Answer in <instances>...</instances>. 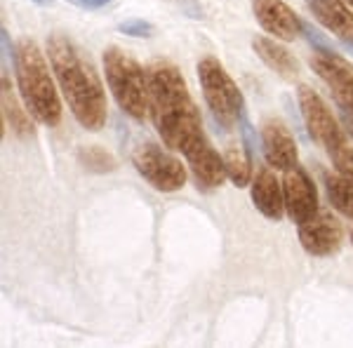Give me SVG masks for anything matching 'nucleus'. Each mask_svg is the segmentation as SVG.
<instances>
[{
	"label": "nucleus",
	"instance_id": "8",
	"mask_svg": "<svg viewBox=\"0 0 353 348\" xmlns=\"http://www.w3.org/2000/svg\"><path fill=\"white\" fill-rule=\"evenodd\" d=\"M299 243L311 256H332L344 243V228L332 212L318 209L309 221L299 224Z\"/></svg>",
	"mask_w": 353,
	"mask_h": 348
},
{
	"label": "nucleus",
	"instance_id": "2",
	"mask_svg": "<svg viewBox=\"0 0 353 348\" xmlns=\"http://www.w3.org/2000/svg\"><path fill=\"white\" fill-rule=\"evenodd\" d=\"M48 59L78 125L90 132H99L106 125V94L92 61L61 33L48 38Z\"/></svg>",
	"mask_w": 353,
	"mask_h": 348
},
{
	"label": "nucleus",
	"instance_id": "17",
	"mask_svg": "<svg viewBox=\"0 0 353 348\" xmlns=\"http://www.w3.org/2000/svg\"><path fill=\"white\" fill-rule=\"evenodd\" d=\"M3 118L14 134L26 136L33 132V123H31V118H28L26 106H21L19 101H17L12 88L8 85V76H3Z\"/></svg>",
	"mask_w": 353,
	"mask_h": 348
},
{
	"label": "nucleus",
	"instance_id": "16",
	"mask_svg": "<svg viewBox=\"0 0 353 348\" xmlns=\"http://www.w3.org/2000/svg\"><path fill=\"white\" fill-rule=\"evenodd\" d=\"M323 181L330 205L346 219H353V170H337L334 174L323 176Z\"/></svg>",
	"mask_w": 353,
	"mask_h": 348
},
{
	"label": "nucleus",
	"instance_id": "1",
	"mask_svg": "<svg viewBox=\"0 0 353 348\" xmlns=\"http://www.w3.org/2000/svg\"><path fill=\"white\" fill-rule=\"evenodd\" d=\"M149 73V116L163 144L193 165L214 148L203 127V118L189 92L184 76L170 61H151Z\"/></svg>",
	"mask_w": 353,
	"mask_h": 348
},
{
	"label": "nucleus",
	"instance_id": "9",
	"mask_svg": "<svg viewBox=\"0 0 353 348\" xmlns=\"http://www.w3.org/2000/svg\"><path fill=\"white\" fill-rule=\"evenodd\" d=\"M313 71L327 85L334 101L344 113L353 116V68L337 52H316L311 57Z\"/></svg>",
	"mask_w": 353,
	"mask_h": 348
},
{
	"label": "nucleus",
	"instance_id": "24",
	"mask_svg": "<svg viewBox=\"0 0 353 348\" xmlns=\"http://www.w3.org/2000/svg\"><path fill=\"white\" fill-rule=\"evenodd\" d=\"M0 36H3V38H0V41H3V59L8 61L10 57H12V59H14L12 48H10V33H8V28H3V31H0Z\"/></svg>",
	"mask_w": 353,
	"mask_h": 348
},
{
	"label": "nucleus",
	"instance_id": "28",
	"mask_svg": "<svg viewBox=\"0 0 353 348\" xmlns=\"http://www.w3.org/2000/svg\"><path fill=\"white\" fill-rule=\"evenodd\" d=\"M351 245H353V231H351Z\"/></svg>",
	"mask_w": 353,
	"mask_h": 348
},
{
	"label": "nucleus",
	"instance_id": "5",
	"mask_svg": "<svg viewBox=\"0 0 353 348\" xmlns=\"http://www.w3.org/2000/svg\"><path fill=\"white\" fill-rule=\"evenodd\" d=\"M297 99L304 125L311 132V139L325 148V153L332 158L337 170H353V146L349 141V132L330 113L323 96L309 85H299Z\"/></svg>",
	"mask_w": 353,
	"mask_h": 348
},
{
	"label": "nucleus",
	"instance_id": "13",
	"mask_svg": "<svg viewBox=\"0 0 353 348\" xmlns=\"http://www.w3.org/2000/svg\"><path fill=\"white\" fill-rule=\"evenodd\" d=\"M316 19L353 52V12L346 0H306Z\"/></svg>",
	"mask_w": 353,
	"mask_h": 348
},
{
	"label": "nucleus",
	"instance_id": "27",
	"mask_svg": "<svg viewBox=\"0 0 353 348\" xmlns=\"http://www.w3.org/2000/svg\"><path fill=\"white\" fill-rule=\"evenodd\" d=\"M346 3H349V5H351V8H353V0H346Z\"/></svg>",
	"mask_w": 353,
	"mask_h": 348
},
{
	"label": "nucleus",
	"instance_id": "4",
	"mask_svg": "<svg viewBox=\"0 0 353 348\" xmlns=\"http://www.w3.org/2000/svg\"><path fill=\"white\" fill-rule=\"evenodd\" d=\"M104 76L118 108L132 121L149 116V73L139 61L121 48L104 52Z\"/></svg>",
	"mask_w": 353,
	"mask_h": 348
},
{
	"label": "nucleus",
	"instance_id": "14",
	"mask_svg": "<svg viewBox=\"0 0 353 348\" xmlns=\"http://www.w3.org/2000/svg\"><path fill=\"white\" fill-rule=\"evenodd\" d=\"M250 196H252L254 207L259 209L266 219L281 221L285 214V196H283V186L276 179V174L269 167H259L254 174V181L250 186Z\"/></svg>",
	"mask_w": 353,
	"mask_h": 348
},
{
	"label": "nucleus",
	"instance_id": "20",
	"mask_svg": "<svg viewBox=\"0 0 353 348\" xmlns=\"http://www.w3.org/2000/svg\"><path fill=\"white\" fill-rule=\"evenodd\" d=\"M118 31L130 38H151L156 28L146 19H128V21H123V24H118Z\"/></svg>",
	"mask_w": 353,
	"mask_h": 348
},
{
	"label": "nucleus",
	"instance_id": "22",
	"mask_svg": "<svg viewBox=\"0 0 353 348\" xmlns=\"http://www.w3.org/2000/svg\"><path fill=\"white\" fill-rule=\"evenodd\" d=\"M238 125H241V134H243V141H245V151H248V156L254 161V153H257V134H254L252 123L248 121V113H243L241 121H238Z\"/></svg>",
	"mask_w": 353,
	"mask_h": 348
},
{
	"label": "nucleus",
	"instance_id": "25",
	"mask_svg": "<svg viewBox=\"0 0 353 348\" xmlns=\"http://www.w3.org/2000/svg\"><path fill=\"white\" fill-rule=\"evenodd\" d=\"M344 127H346V132H349V136L353 139V118H349V113H344Z\"/></svg>",
	"mask_w": 353,
	"mask_h": 348
},
{
	"label": "nucleus",
	"instance_id": "11",
	"mask_svg": "<svg viewBox=\"0 0 353 348\" xmlns=\"http://www.w3.org/2000/svg\"><path fill=\"white\" fill-rule=\"evenodd\" d=\"M252 12L259 26L278 41H294L301 36V19L283 0H252Z\"/></svg>",
	"mask_w": 353,
	"mask_h": 348
},
{
	"label": "nucleus",
	"instance_id": "23",
	"mask_svg": "<svg viewBox=\"0 0 353 348\" xmlns=\"http://www.w3.org/2000/svg\"><path fill=\"white\" fill-rule=\"evenodd\" d=\"M73 3L85 10H99V8H104V5H109L111 0H73Z\"/></svg>",
	"mask_w": 353,
	"mask_h": 348
},
{
	"label": "nucleus",
	"instance_id": "18",
	"mask_svg": "<svg viewBox=\"0 0 353 348\" xmlns=\"http://www.w3.org/2000/svg\"><path fill=\"white\" fill-rule=\"evenodd\" d=\"M224 165H226V176L231 179V184L236 188H245L250 186V179H252V158L248 156V151H241V148H229L224 153Z\"/></svg>",
	"mask_w": 353,
	"mask_h": 348
},
{
	"label": "nucleus",
	"instance_id": "10",
	"mask_svg": "<svg viewBox=\"0 0 353 348\" xmlns=\"http://www.w3.org/2000/svg\"><path fill=\"white\" fill-rule=\"evenodd\" d=\"M283 196H285V212L294 224H304L318 212V191L313 186L309 172L299 165L285 170L283 176Z\"/></svg>",
	"mask_w": 353,
	"mask_h": 348
},
{
	"label": "nucleus",
	"instance_id": "6",
	"mask_svg": "<svg viewBox=\"0 0 353 348\" xmlns=\"http://www.w3.org/2000/svg\"><path fill=\"white\" fill-rule=\"evenodd\" d=\"M198 81H201L205 104L212 113L214 123H219L224 130L233 127L245 113V99L236 81L226 73L219 59L203 57L198 61Z\"/></svg>",
	"mask_w": 353,
	"mask_h": 348
},
{
	"label": "nucleus",
	"instance_id": "21",
	"mask_svg": "<svg viewBox=\"0 0 353 348\" xmlns=\"http://www.w3.org/2000/svg\"><path fill=\"white\" fill-rule=\"evenodd\" d=\"M301 33H304L306 41H309V45L316 52H337V50L332 48V43H330L316 26H311L309 21H301Z\"/></svg>",
	"mask_w": 353,
	"mask_h": 348
},
{
	"label": "nucleus",
	"instance_id": "19",
	"mask_svg": "<svg viewBox=\"0 0 353 348\" xmlns=\"http://www.w3.org/2000/svg\"><path fill=\"white\" fill-rule=\"evenodd\" d=\"M78 163H81L88 172H94V174H111V172H116V167H118L116 158L101 146H81L78 148Z\"/></svg>",
	"mask_w": 353,
	"mask_h": 348
},
{
	"label": "nucleus",
	"instance_id": "3",
	"mask_svg": "<svg viewBox=\"0 0 353 348\" xmlns=\"http://www.w3.org/2000/svg\"><path fill=\"white\" fill-rule=\"evenodd\" d=\"M14 73L26 111L45 127H57L61 121V101L48 68L45 54L33 41H19L14 50Z\"/></svg>",
	"mask_w": 353,
	"mask_h": 348
},
{
	"label": "nucleus",
	"instance_id": "12",
	"mask_svg": "<svg viewBox=\"0 0 353 348\" xmlns=\"http://www.w3.org/2000/svg\"><path fill=\"white\" fill-rule=\"evenodd\" d=\"M261 151H264L266 163L283 172L299 165L294 136L281 121H264L261 125Z\"/></svg>",
	"mask_w": 353,
	"mask_h": 348
},
{
	"label": "nucleus",
	"instance_id": "7",
	"mask_svg": "<svg viewBox=\"0 0 353 348\" xmlns=\"http://www.w3.org/2000/svg\"><path fill=\"white\" fill-rule=\"evenodd\" d=\"M134 170L161 193H174L186 186V167L170 151L153 141H144L132 151Z\"/></svg>",
	"mask_w": 353,
	"mask_h": 348
},
{
	"label": "nucleus",
	"instance_id": "15",
	"mask_svg": "<svg viewBox=\"0 0 353 348\" xmlns=\"http://www.w3.org/2000/svg\"><path fill=\"white\" fill-rule=\"evenodd\" d=\"M254 52L271 71H276L283 78H297L299 76V61L290 54L288 48H283L281 43H276V38L257 36L252 41Z\"/></svg>",
	"mask_w": 353,
	"mask_h": 348
},
{
	"label": "nucleus",
	"instance_id": "26",
	"mask_svg": "<svg viewBox=\"0 0 353 348\" xmlns=\"http://www.w3.org/2000/svg\"><path fill=\"white\" fill-rule=\"evenodd\" d=\"M33 3H38V5H52V0H33Z\"/></svg>",
	"mask_w": 353,
	"mask_h": 348
}]
</instances>
